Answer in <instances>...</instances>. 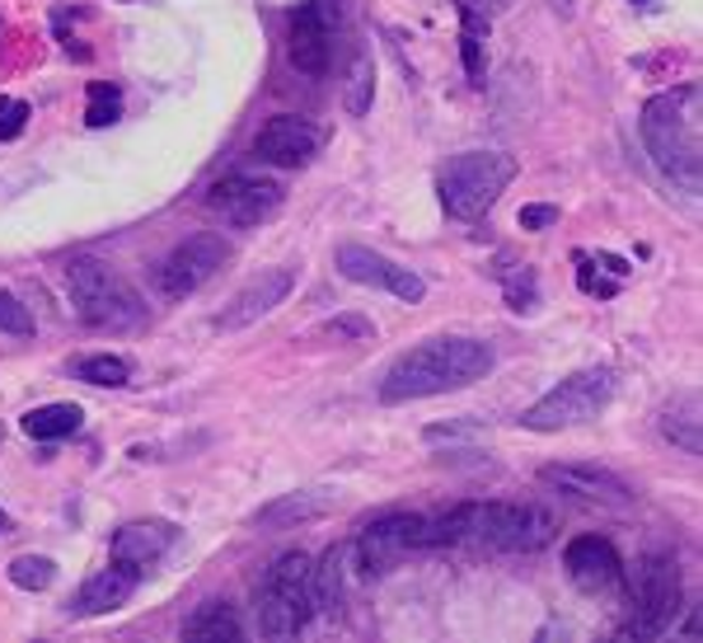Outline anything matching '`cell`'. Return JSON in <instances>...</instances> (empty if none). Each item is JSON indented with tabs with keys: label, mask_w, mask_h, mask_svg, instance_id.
<instances>
[{
	"label": "cell",
	"mask_w": 703,
	"mask_h": 643,
	"mask_svg": "<svg viewBox=\"0 0 703 643\" xmlns=\"http://www.w3.org/2000/svg\"><path fill=\"white\" fill-rule=\"evenodd\" d=\"M610 400H614V371L586 367V371H573L567 381H558L544 400H534L521 414V423L530 433H563V427L591 423Z\"/></svg>",
	"instance_id": "cell-8"
},
{
	"label": "cell",
	"mask_w": 703,
	"mask_h": 643,
	"mask_svg": "<svg viewBox=\"0 0 703 643\" xmlns=\"http://www.w3.org/2000/svg\"><path fill=\"white\" fill-rule=\"evenodd\" d=\"M338 24H343L338 0H310V5L287 14V61L300 76H324L329 71Z\"/></svg>",
	"instance_id": "cell-10"
},
{
	"label": "cell",
	"mask_w": 703,
	"mask_h": 643,
	"mask_svg": "<svg viewBox=\"0 0 703 643\" xmlns=\"http://www.w3.org/2000/svg\"><path fill=\"white\" fill-rule=\"evenodd\" d=\"M516 179V156L464 151L441 170V207L460 221H479Z\"/></svg>",
	"instance_id": "cell-6"
},
{
	"label": "cell",
	"mask_w": 703,
	"mask_h": 643,
	"mask_svg": "<svg viewBox=\"0 0 703 643\" xmlns=\"http://www.w3.org/2000/svg\"><path fill=\"white\" fill-rule=\"evenodd\" d=\"M324 513H329L324 498H310V493H291V498L263 507L258 521H263V526H287V521H310V517H324Z\"/></svg>",
	"instance_id": "cell-26"
},
{
	"label": "cell",
	"mask_w": 703,
	"mask_h": 643,
	"mask_svg": "<svg viewBox=\"0 0 703 643\" xmlns=\"http://www.w3.org/2000/svg\"><path fill=\"white\" fill-rule=\"evenodd\" d=\"M633 5H652V0H633Z\"/></svg>",
	"instance_id": "cell-35"
},
{
	"label": "cell",
	"mask_w": 703,
	"mask_h": 643,
	"mask_svg": "<svg viewBox=\"0 0 703 643\" xmlns=\"http://www.w3.org/2000/svg\"><path fill=\"white\" fill-rule=\"evenodd\" d=\"M0 334H10V338H28L33 334L28 306H20L10 291H0Z\"/></svg>",
	"instance_id": "cell-29"
},
{
	"label": "cell",
	"mask_w": 703,
	"mask_h": 643,
	"mask_svg": "<svg viewBox=\"0 0 703 643\" xmlns=\"http://www.w3.org/2000/svg\"><path fill=\"white\" fill-rule=\"evenodd\" d=\"M497 353L483 338H427L408 348L404 357L390 361L380 381L384 404H408V400H431V394H450L483 381L493 371Z\"/></svg>",
	"instance_id": "cell-2"
},
{
	"label": "cell",
	"mask_w": 703,
	"mask_h": 643,
	"mask_svg": "<svg viewBox=\"0 0 703 643\" xmlns=\"http://www.w3.org/2000/svg\"><path fill=\"white\" fill-rule=\"evenodd\" d=\"M310 554L287 550L267 569V583L258 592V630L267 639H296L314 620V587H310Z\"/></svg>",
	"instance_id": "cell-5"
},
{
	"label": "cell",
	"mask_w": 703,
	"mask_h": 643,
	"mask_svg": "<svg viewBox=\"0 0 703 643\" xmlns=\"http://www.w3.org/2000/svg\"><path fill=\"white\" fill-rule=\"evenodd\" d=\"M53 578H57V564H53V559H43V554H20V559L10 564V583L24 587V592L53 587Z\"/></svg>",
	"instance_id": "cell-27"
},
{
	"label": "cell",
	"mask_w": 703,
	"mask_h": 643,
	"mask_svg": "<svg viewBox=\"0 0 703 643\" xmlns=\"http://www.w3.org/2000/svg\"><path fill=\"white\" fill-rule=\"evenodd\" d=\"M684 601V583H680V564L671 554H647L633 569V616L619 624V639H661L676 624Z\"/></svg>",
	"instance_id": "cell-7"
},
{
	"label": "cell",
	"mask_w": 703,
	"mask_h": 643,
	"mask_svg": "<svg viewBox=\"0 0 703 643\" xmlns=\"http://www.w3.org/2000/svg\"><path fill=\"white\" fill-rule=\"evenodd\" d=\"M80 423H85L80 404H38L24 414V433L33 441H61V437L80 433Z\"/></svg>",
	"instance_id": "cell-21"
},
{
	"label": "cell",
	"mask_w": 703,
	"mask_h": 643,
	"mask_svg": "<svg viewBox=\"0 0 703 643\" xmlns=\"http://www.w3.org/2000/svg\"><path fill=\"white\" fill-rule=\"evenodd\" d=\"M296 291V273L291 268H267L258 277H249V283L230 296V306L216 315V329H249L258 324L263 315H273V310L287 301Z\"/></svg>",
	"instance_id": "cell-16"
},
{
	"label": "cell",
	"mask_w": 703,
	"mask_h": 643,
	"mask_svg": "<svg viewBox=\"0 0 703 643\" xmlns=\"http://www.w3.org/2000/svg\"><path fill=\"white\" fill-rule=\"evenodd\" d=\"M540 484L558 489L563 498H577L586 507H614V513H624V507L633 503V489L600 466H544Z\"/></svg>",
	"instance_id": "cell-14"
},
{
	"label": "cell",
	"mask_w": 703,
	"mask_h": 643,
	"mask_svg": "<svg viewBox=\"0 0 703 643\" xmlns=\"http://www.w3.org/2000/svg\"><path fill=\"white\" fill-rule=\"evenodd\" d=\"M183 634L188 639H211V643H234L244 634V624H240V616H234L230 601H203L197 606V616L183 624Z\"/></svg>",
	"instance_id": "cell-22"
},
{
	"label": "cell",
	"mask_w": 703,
	"mask_h": 643,
	"mask_svg": "<svg viewBox=\"0 0 703 643\" xmlns=\"http://www.w3.org/2000/svg\"><path fill=\"white\" fill-rule=\"evenodd\" d=\"M661 437L671 441L676 451L699 456L703 451V433H699V394H680V404L661 409Z\"/></svg>",
	"instance_id": "cell-20"
},
{
	"label": "cell",
	"mask_w": 703,
	"mask_h": 643,
	"mask_svg": "<svg viewBox=\"0 0 703 643\" xmlns=\"http://www.w3.org/2000/svg\"><path fill=\"white\" fill-rule=\"evenodd\" d=\"M0 441H5V427H0Z\"/></svg>",
	"instance_id": "cell-36"
},
{
	"label": "cell",
	"mask_w": 703,
	"mask_h": 643,
	"mask_svg": "<svg viewBox=\"0 0 703 643\" xmlns=\"http://www.w3.org/2000/svg\"><path fill=\"white\" fill-rule=\"evenodd\" d=\"M226 259H230V244L221 236H211V230L207 236H188L155 263L150 283H155V291L164 296V301H183V296L203 291L211 277L226 268Z\"/></svg>",
	"instance_id": "cell-9"
},
{
	"label": "cell",
	"mask_w": 703,
	"mask_h": 643,
	"mask_svg": "<svg viewBox=\"0 0 703 643\" xmlns=\"http://www.w3.org/2000/svg\"><path fill=\"white\" fill-rule=\"evenodd\" d=\"M117 113H123V94H117L108 80H94L90 85V108H85V123L90 127H108Z\"/></svg>",
	"instance_id": "cell-28"
},
{
	"label": "cell",
	"mask_w": 703,
	"mask_h": 643,
	"mask_svg": "<svg viewBox=\"0 0 703 643\" xmlns=\"http://www.w3.org/2000/svg\"><path fill=\"white\" fill-rule=\"evenodd\" d=\"M137 583H141V569L117 564V559H113V569L94 573V578L76 592L71 616H108V611H117V606H127V601H131V592H137Z\"/></svg>",
	"instance_id": "cell-18"
},
{
	"label": "cell",
	"mask_w": 703,
	"mask_h": 643,
	"mask_svg": "<svg viewBox=\"0 0 703 643\" xmlns=\"http://www.w3.org/2000/svg\"><path fill=\"white\" fill-rule=\"evenodd\" d=\"M427 550L423 540V513H390L371 521L366 531L357 536V564L366 578H376V573H390L394 564H404L408 554Z\"/></svg>",
	"instance_id": "cell-11"
},
{
	"label": "cell",
	"mask_w": 703,
	"mask_h": 643,
	"mask_svg": "<svg viewBox=\"0 0 703 643\" xmlns=\"http://www.w3.org/2000/svg\"><path fill=\"white\" fill-rule=\"evenodd\" d=\"M76 376L90 386H104V390H117L131 381V361L127 357H113V353H99V357H85L76 361Z\"/></svg>",
	"instance_id": "cell-24"
},
{
	"label": "cell",
	"mask_w": 703,
	"mask_h": 643,
	"mask_svg": "<svg viewBox=\"0 0 703 643\" xmlns=\"http://www.w3.org/2000/svg\"><path fill=\"white\" fill-rule=\"evenodd\" d=\"M521 226H526V230H549V226H558V207H521Z\"/></svg>",
	"instance_id": "cell-34"
},
{
	"label": "cell",
	"mask_w": 703,
	"mask_h": 643,
	"mask_svg": "<svg viewBox=\"0 0 703 643\" xmlns=\"http://www.w3.org/2000/svg\"><path fill=\"white\" fill-rule=\"evenodd\" d=\"M567 578L581 592H610L624 583V559L606 536H577L567 546Z\"/></svg>",
	"instance_id": "cell-17"
},
{
	"label": "cell",
	"mask_w": 703,
	"mask_h": 643,
	"mask_svg": "<svg viewBox=\"0 0 703 643\" xmlns=\"http://www.w3.org/2000/svg\"><path fill=\"white\" fill-rule=\"evenodd\" d=\"M643 146L652 164L671 179L676 188H684L690 197H699L703 188V156H699V90H666L652 94L643 104Z\"/></svg>",
	"instance_id": "cell-3"
},
{
	"label": "cell",
	"mask_w": 703,
	"mask_h": 643,
	"mask_svg": "<svg viewBox=\"0 0 703 643\" xmlns=\"http://www.w3.org/2000/svg\"><path fill=\"white\" fill-rule=\"evenodd\" d=\"M507 301H511V310H534V273L530 268L507 277Z\"/></svg>",
	"instance_id": "cell-31"
},
{
	"label": "cell",
	"mask_w": 703,
	"mask_h": 643,
	"mask_svg": "<svg viewBox=\"0 0 703 643\" xmlns=\"http://www.w3.org/2000/svg\"><path fill=\"white\" fill-rule=\"evenodd\" d=\"M333 263H338V273L347 277V283L384 287V291H394L399 301H423V296H427V283L413 268H399V263H390L376 250H366V244H338Z\"/></svg>",
	"instance_id": "cell-13"
},
{
	"label": "cell",
	"mask_w": 703,
	"mask_h": 643,
	"mask_svg": "<svg viewBox=\"0 0 703 643\" xmlns=\"http://www.w3.org/2000/svg\"><path fill=\"white\" fill-rule=\"evenodd\" d=\"M479 433V427H469V423H431L427 427V441H464V437H474Z\"/></svg>",
	"instance_id": "cell-33"
},
{
	"label": "cell",
	"mask_w": 703,
	"mask_h": 643,
	"mask_svg": "<svg viewBox=\"0 0 703 643\" xmlns=\"http://www.w3.org/2000/svg\"><path fill=\"white\" fill-rule=\"evenodd\" d=\"M324 334L329 338H352V343H366V338H371L376 334V329H371V320H361V315H338V320H329L324 324Z\"/></svg>",
	"instance_id": "cell-30"
},
{
	"label": "cell",
	"mask_w": 703,
	"mask_h": 643,
	"mask_svg": "<svg viewBox=\"0 0 703 643\" xmlns=\"http://www.w3.org/2000/svg\"><path fill=\"white\" fill-rule=\"evenodd\" d=\"M558 536V517L534 503H460L446 513H423L427 550H488V554H534Z\"/></svg>",
	"instance_id": "cell-1"
},
{
	"label": "cell",
	"mask_w": 703,
	"mask_h": 643,
	"mask_svg": "<svg viewBox=\"0 0 703 643\" xmlns=\"http://www.w3.org/2000/svg\"><path fill=\"white\" fill-rule=\"evenodd\" d=\"M0 113H5V123H0V141H5V137H20V127H24V118H28V104L0 99Z\"/></svg>",
	"instance_id": "cell-32"
},
{
	"label": "cell",
	"mask_w": 703,
	"mask_h": 643,
	"mask_svg": "<svg viewBox=\"0 0 703 643\" xmlns=\"http://www.w3.org/2000/svg\"><path fill=\"white\" fill-rule=\"evenodd\" d=\"M207 207L216 211V217H226L230 226H263L267 217H277L281 184H273V179H254V174H226L211 184Z\"/></svg>",
	"instance_id": "cell-12"
},
{
	"label": "cell",
	"mask_w": 703,
	"mask_h": 643,
	"mask_svg": "<svg viewBox=\"0 0 703 643\" xmlns=\"http://www.w3.org/2000/svg\"><path fill=\"white\" fill-rule=\"evenodd\" d=\"M371 99H376V66H371V57H357L347 71V85H343V104L352 118H361V113L371 108Z\"/></svg>",
	"instance_id": "cell-25"
},
{
	"label": "cell",
	"mask_w": 703,
	"mask_h": 643,
	"mask_svg": "<svg viewBox=\"0 0 703 643\" xmlns=\"http://www.w3.org/2000/svg\"><path fill=\"white\" fill-rule=\"evenodd\" d=\"M310 587H314V616H338L343 611V550L333 546L320 569L310 573Z\"/></svg>",
	"instance_id": "cell-23"
},
{
	"label": "cell",
	"mask_w": 703,
	"mask_h": 643,
	"mask_svg": "<svg viewBox=\"0 0 703 643\" xmlns=\"http://www.w3.org/2000/svg\"><path fill=\"white\" fill-rule=\"evenodd\" d=\"M174 536L178 531L170 521H131L113 536V559L117 564H131V569H150L174 550Z\"/></svg>",
	"instance_id": "cell-19"
},
{
	"label": "cell",
	"mask_w": 703,
	"mask_h": 643,
	"mask_svg": "<svg viewBox=\"0 0 703 643\" xmlns=\"http://www.w3.org/2000/svg\"><path fill=\"white\" fill-rule=\"evenodd\" d=\"M320 146H324V131L310 118H296V113H281V118L263 123V131L254 137L258 160L277 164V170H300V164H310L320 156Z\"/></svg>",
	"instance_id": "cell-15"
},
{
	"label": "cell",
	"mask_w": 703,
	"mask_h": 643,
	"mask_svg": "<svg viewBox=\"0 0 703 643\" xmlns=\"http://www.w3.org/2000/svg\"><path fill=\"white\" fill-rule=\"evenodd\" d=\"M66 287H71V306L76 315L94 324V329H137L146 320V301L141 291L127 283L123 273H113L108 263L99 259H71L66 268Z\"/></svg>",
	"instance_id": "cell-4"
},
{
	"label": "cell",
	"mask_w": 703,
	"mask_h": 643,
	"mask_svg": "<svg viewBox=\"0 0 703 643\" xmlns=\"http://www.w3.org/2000/svg\"><path fill=\"white\" fill-rule=\"evenodd\" d=\"M0 526H5V513H0Z\"/></svg>",
	"instance_id": "cell-37"
}]
</instances>
